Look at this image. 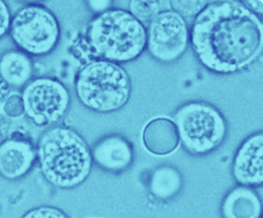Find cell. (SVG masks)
Masks as SVG:
<instances>
[{"instance_id": "1", "label": "cell", "mask_w": 263, "mask_h": 218, "mask_svg": "<svg viewBox=\"0 0 263 218\" xmlns=\"http://www.w3.org/2000/svg\"><path fill=\"white\" fill-rule=\"evenodd\" d=\"M190 44L208 70L219 74L238 72L262 53V18L242 2L209 3L193 21Z\"/></svg>"}, {"instance_id": "2", "label": "cell", "mask_w": 263, "mask_h": 218, "mask_svg": "<svg viewBox=\"0 0 263 218\" xmlns=\"http://www.w3.org/2000/svg\"><path fill=\"white\" fill-rule=\"evenodd\" d=\"M77 49L88 59L120 64L135 61L146 48V29L129 11L109 9L89 21Z\"/></svg>"}, {"instance_id": "3", "label": "cell", "mask_w": 263, "mask_h": 218, "mask_svg": "<svg viewBox=\"0 0 263 218\" xmlns=\"http://www.w3.org/2000/svg\"><path fill=\"white\" fill-rule=\"evenodd\" d=\"M36 155L42 174L56 188H77L91 171V150L82 136L68 127L46 130L39 140Z\"/></svg>"}, {"instance_id": "4", "label": "cell", "mask_w": 263, "mask_h": 218, "mask_svg": "<svg viewBox=\"0 0 263 218\" xmlns=\"http://www.w3.org/2000/svg\"><path fill=\"white\" fill-rule=\"evenodd\" d=\"M75 91L87 109L109 113L125 107L131 97L133 87L128 73L119 64L91 61L77 75Z\"/></svg>"}, {"instance_id": "5", "label": "cell", "mask_w": 263, "mask_h": 218, "mask_svg": "<svg viewBox=\"0 0 263 218\" xmlns=\"http://www.w3.org/2000/svg\"><path fill=\"white\" fill-rule=\"evenodd\" d=\"M173 119L180 142L191 155H208L219 148L227 136L225 117L208 102H187L175 111Z\"/></svg>"}, {"instance_id": "6", "label": "cell", "mask_w": 263, "mask_h": 218, "mask_svg": "<svg viewBox=\"0 0 263 218\" xmlns=\"http://www.w3.org/2000/svg\"><path fill=\"white\" fill-rule=\"evenodd\" d=\"M9 32L20 51L30 56L42 57L52 53L59 45L61 29L50 9L30 4L13 15Z\"/></svg>"}, {"instance_id": "7", "label": "cell", "mask_w": 263, "mask_h": 218, "mask_svg": "<svg viewBox=\"0 0 263 218\" xmlns=\"http://www.w3.org/2000/svg\"><path fill=\"white\" fill-rule=\"evenodd\" d=\"M25 113L34 124L51 126L67 114L70 106L68 89L60 81L40 77L30 81L23 89Z\"/></svg>"}, {"instance_id": "8", "label": "cell", "mask_w": 263, "mask_h": 218, "mask_svg": "<svg viewBox=\"0 0 263 218\" xmlns=\"http://www.w3.org/2000/svg\"><path fill=\"white\" fill-rule=\"evenodd\" d=\"M190 29L185 19L175 11H162L146 28V48L156 61L173 63L187 51Z\"/></svg>"}, {"instance_id": "9", "label": "cell", "mask_w": 263, "mask_h": 218, "mask_svg": "<svg viewBox=\"0 0 263 218\" xmlns=\"http://www.w3.org/2000/svg\"><path fill=\"white\" fill-rule=\"evenodd\" d=\"M233 175L243 186L259 187L263 183V134L255 133L243 141L234 158Z\"/></svg>"}, {"instance_id": "10", "label": "cell", "mask_w": 263, "mask_h": 218, "mask_svg": "<svg viewBox=\"0 0 263 218\" xmlns=\"http://www.w3.org/2000/svg\"><path fill=\"white\" fill-rule=\"evenodd\" d=\"M36 152L32 143L13 134L0 143V174L9 180L25 176L31 170Z\"/></svg>"}, {"instance_id": "11", "label": "cell", "mask_w": 263, "mask_h": 218, "mask_svg": "<svg viewBox=\"0 0 263 218\" xmlns=\"http://www.w3.org/2000/svg\"><path fill=\"white\" fill-rule=\"evenodd\" d=\"M90 150L92 162L107 172H124L134 161L133 145L122 135L114 134L104 136Z\"/></svg>"}, {"instance_id": "12", "label": "cell", "mask_w": 263, "mask_h": 218, "mask_svg": "<svg viewBox=\"0 0 263 218\" xmlns=\"http://www.w3.org/2000/svg\"><path fill=\"white\" fill-rule=\"evenodd\" d=\"M142 142L146 149L155 155H170L179 147V131L172 120L156 117L145 126Z\"/></svg>"}, {"instance_id": "13", "label": "cell", "mask_w": 263, "mask_h": 218, "mask_svg": "<svg viewBox=\"0 0 263 218\" xmlns=\"http://www.w3.org/2000/svg\"><path fill=\"white\" fill-rule=\"evenodd\" d=\"M220 213L223 218H261L262 200L252 188L239 185L226 194Z\"/></svg>"}, {"instance_id": "14", "label": "cell", "mask_w": 263, "mask_h": 218, "mask_svg": "<svg viewBox=\"0 0 263 218\" xmlns=\"http://www.w3.org/2000/svg\"><path fill=\"white\" fill-rule=\"evenodd\" d=\"M34 63L20 50H9L0 57V76L9 86L20 88L32 81Z\"/></svg>"}, {"instance_id": "15", "label": "cell", "mask_w": 263, "mask_h": 218, "mask_svg": "<svg viewBox=\"0 0 263 218\" xmlns=\"http://www.w3.org/2000/svg\"><path fill=\"white\" fill-rule=\"evenodd\" d=\"M183 184L182 175L177 169L172 166H160L151 175L148 190L157 200L169 201L179 194Z\"/></svg>"}, {"instance_id": "16", "label": "cell", "mask_w": 263, "mask_h": 218, "mask_svg": "<svg viewBox=\"0 0 263 218\" xmlns=\"http://www.w3.org/2000/svg\"><path fill=\"white\" fill-rule=\"evenodd\" d=\"M168 1H130L129 11L147 28L155 17L162 11L170 10Z\"/></svg>"}, {"instance_id": "17", "label": "cell", "mask_w": 263, "mask_h": 218, "mask_svg": "<svg viewBox=\"0 0 263 218\" xmlns=\"http://www.w3.org/2000/svg\"><path fill=\"white\" fill-rule=\"evenodd\" d=\"M209 2L206 1H170V7L183 18L197 16Z\"/></svg>"}, {"instance_id": "18", "label": "cell", "mask_w": 263, "mask_h": 218, "mask_svg": "<svg viewBox=\"0 0 263 218\" xmlns=\"http://www.w3.org/2000/svg\"><path fill=\"white\" fill-rule=\"evenodd\" d=\"M3 111L7 117H18L25 113L24 103L22 95L9 94L3 105Z\"/></svg>"}, {"instance_id": "19", "label": "cell", "mask_w": 263, "mask_h": 218, "mask_svg": "<svg viewBox=\"0 0 263 218\" xmlns=\"http://www.w3.org/2000/svg\"><path fill=\"white\" fill-rule=\"evenodd\" d=\"M21 218H70L59 208L43 206L27 212Z\"/></svg>"}, {"instance_id": "20", "label": "cell", "mask_w": 263, "mask_h": 218, "mask_svg": "<svg viewBox=\"0 0 263 218\" xmlns=\"http://www.w3.org/2000/svg\"><path fill=\"white\" fill-rule=\"evenodd\" d=\"M11 18L10 9L7 3L0 1V38L9 32Z\"/></svg>"}, {"instance_id": "21", "label": "cell", "mask_w": 263, "mask_h": 218, "mask_svg": "<svg viewBox=\"0 0 263 218\" xmlns=\"http://www.w3.org/2000/svg\"><path fill=\"white\" fill-rule=\"evenodd\" d=\"M9 130V123L7 117L0 109V142L5 140Z\"/></svg>"}, {"instance_id": "22", "label": "cell", "mask_w": 263, "mask_h": 218, "mask_svg": "<svg viewBox=\"0 0 263 218\" xmlns=\"http://www.w3.org/2000/svg\"><path fill=\"white\" fill-rule=\"evenodd\" d=\"M110 1H90L88 2V5L92 11H96L98 13L103 12L107 10L108 8L111 5Z\"/></svg>"}, {"instance_id": "23", "label": "cell", "mask_w": 263, "mask_h": 218, "mask_svg": "<svg viewBox=\"0 0 263 218\" xmlns=\"http://www.w3.org/2000/svg\"><path fill=\"white\" fill-rule=\"evenodd\" d=\"M243 5L250 9L255 14L262 16L263 13V5L262 1H243Z\"/></svg>"}, {"instance_id": "24", "label": "cell", "mask_w": 263, "mask_h": 218, "mask_svg": "<svg viewBox=\"0 0 263 218\" xmlns=\"http://www.w3.org/2000/svg\"><path fill=\"white\" fill-rule=\"evenodd\" d=\"M10 94V86L0 76V107H3L4 102Z\"/></svg>"}]
</instances>
